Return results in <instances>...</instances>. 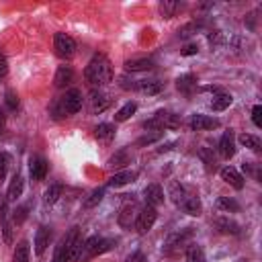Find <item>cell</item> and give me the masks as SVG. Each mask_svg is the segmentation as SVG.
Masks as SVG:
<instances>
[{
  "label": "cell",
  "mask_w": 262,
  "mask_h": 262,
  "mask_svg": "<svg viewBox=\"0 0 262 262\" xmlns=\"http://www.w3.org/2000/svg\"><path fill=\"white\" fill-rule=\"evenodd\" d=\"M84 78L90 86L94 88H100V86H106L111 80H113V66L108 61L106 55L102 53H96L92 55V59L88 61L86 70H84Z\"/></svg>",
  "instance_id": "6da1fadb"
},
{
  "label": "cell",
  "mask_w": 262,
  "mask_h": 262,
  "mask_svg": "<svg viewBox=\"0 0 262 262\" xmlns=\"http://www.w3.org/2000/svg\"><path fill=\"white\" fill-rule=\"evenodd\" d=\"M82 233L80 227H72L55 246L53 262H76L82 252Z\"/></svg>",
  "instance_id": "7a4b0ae2"
},
{
  "label": "cell",
  "mask_w": 262,
  "mask_h": 262,
  "mask_svg": "<svg viewBox=\"0 0 262 262\" xmlns=\"http://www.w3.org/2000/svg\"><path fill=\"white\" fill-rule=\"evenodd\" d=\"M82 100H84V96H82V92L78 90V88H70L53 106H51V111H53V115L55 117H68V115H76L80 108H82Z\"/></svg>",
  "instance_id": "3957f363"
},
{
  "label": "cell",
  "mask_w": 262,
  "mask_h": 262,
  "mask_svg": "<svg viewBox=\"0 0 262 262\" xmlns=\"http://www.w3.org/2000/svg\"><path fill=\"white\" fill-rule=\"evenodd\" d=\"M145 129H151V131H164V129H178L180 127V117L174 115V113H168V111H158L151 119H147L143 123Z\"/></svg>",
  "instance_id": "277c9868"
},
{
  "label": "cell",
  "mask_w": 262,
  "mask_h": 262,
  "mask_svg": "<svg viewBox=\"0 0 262 262\" xmlns=\"http://www.w3.org/2000/svg\"><path fill=\"white\" fill-rule=\"evenodd\" d=\"M111 246H113L111 239H102L100 235H92V237H88L82 244V252H80V258L78 260L80 262H86V260H90V258H94V256L111 250Z\"/></svg>",
  "instance_id": "5b68a950"
},
{
  "label": "cell",
  "mask_w": 262,
  "mask_h": 262,
  "mask_svg": "<svg viewBox=\"0 0 262 262\" xmlns=\"http://www.w3.org/2000/svg\"><path fill=\"white\" fill-rule=\"evenodd\" d=\"M156 219H158V211H156V207H149V205H145L143 209H139V215H137V219H135V229H137V233H147L151 227H154V223H156Z\"/></svg>",
  "instance_id": "8992f818"
},
{
  "label": "cell",
  "mask_w": 262,
  "mask_h": 262,
  "mask_svg": "<svg viewBox=\"0 0 262 262\" xmlns=\"http://www.w3.org/2000/svg\"><path fill=\"white\" fill-rule=\"evenodd\" d=\"M53 47H55V53L59 57H63V59H70L76 53V41L70 35H66V33H55Z\"/></svg>",
  "instance_id": "52a82bcc"
},
{
  "label": "cell",
  "mask_w": 262,
  "mask_h": 262,
  "mask_svg": "<svg viewBox=\"0 0 262 262\" xmlns=\"http://www.w3.org/2000/svg\"><path fill=\"white\" fill-rule=\"evenodd\" d=\"M137 215H139V205H137L133 199H127L125 205L121 207V213H119V225L125 227V229L131 227V225L135 223Z\"/></svg>",
  "instance_id": "ba28073f"
},
{
  "label": "cell",
  "mask_w": 262,
  "mask_h": 262,
  "mask_svg": "<svg viewBox=\"0 0 262 262\" xmlns=\"http://www.w3.org/2000/svg\"><path fill=\"white\" fill-rule=\"evenodd\" d=\"M188 127H190L192 131H209V129H217V127H219V119L196 113V115H192V117L188 119Z\"/></svg>",
  "instance_id": "9c48e42d"
},
{
  "label": "cell",
  "mask_w": 262,
  "mask_h": 262,
  "mask_svg": "<svg viewBox=\"0 0 262 262\" xmlns=\"http://www.w3.org/2000/svg\"><path fill=\"white\" fill-rule=\"evenodd\" d=\"M51 239H53V231H51V227L41 225V227L37 229V233H35V254H37V256H43L45 250L49 248Z\"/></svg>",
  "instance_id": "30bf717a"
},
{
  "label": "cell",
  "mask_w": 262,
  "mask_h": 262,
  "mask_svg": "<svg viewBox=\"0 0 262 262\" xmlns=\"http://www.w3.org/2000/svg\"><path fill=\"white\" fill-rule=\"evenodd\" d=\"M217 151H219V156H221V158H225V160H229V158H233V156H235V137H233V133H231V131H225V133L219 137Z\"/></svg>",
  "instance_id": "8fae6325"
},
{
  "label": "cell",
  "mask_w": 262,
  "mask_h": 262,
  "mask_svg": "<svg viewBox=\"0 0 262 262\" xmlns=\"http://www.w3.org/2000/svg\"><path fill=\"white\" fill-rule=\"evenodd\" d=\"M47 170H49V164H47V160L45 158H41V156H33L31 160H29V172H31V178L33 180H43L45 176H47Z\"/></svg>",
  "instance_id": "7c38bea8"
},
{
  "label": "cell",
  "mask_w": 262,
  "mask_h": 262,
  "mask_svg": "<svg viewBox=\"0 0 262 262\" xmlns=\"http://www.w3.org/2000/svg\"><path fill=\"white\" fill-rule=\"evenodd\" d=\"M143 199H145V205H149V207H160L162 203H164V190H162V186L160 184H147L145 188H143Z\"/></svg>",
  "instance_id": "4fadbf2b"
},
{
  "label": "cell",
  "mask_w": 262,
  "mask_h": 262,
  "mask_svg": "<svg viewBox=\"0 0 262 262\" xmlns=\"http://www.w3.org/2000/svg\"><path fill=\"white\" fill-rule=\"evenodd\" d=\"M219 176H221V180H223V182H227V184H229V186H233L235 190H242V188H244V176H242L235 168L225 166V168H221V170H219Z\"/></svg>",
  "instance_id": "5bb4252c"
},
{
  "label": "cell",
  "mask_w": 262,
  "mask_h": 262,
  "mask_svg": "<svg viewBox=\"0 0 262 262\" xmlns=\"http://www.w3.org/2000/svg\"><path fill=\"white\" fill-rule=\"evenodd\" d=\"M133 90L141 92V94H160L164 90V82L160 80H135L133 84Z\"/></svg>",
  "instance_id": "9a60e30c"
},
{
  "label": "cell",
  "mask_w": 262,
  "mask_h": 262,
  "mask_svg": "<svg viewBox=\"0 0 262 262\" xmlns=\"http://www.w3.org/2000/svg\"><path fill=\"white\" fill-rule=\"evenodd\" d=\"M111 102H113V98H111L108 94L100 92V90H94V92H92V96H90V108H92V113H94V115L104 113V111L111 106Z\"/></svg>",
  "instance_id": "2e32d148"
},
{
  "label": "cell",
  "mask_w": 262,
  "mask_h": 262,
  "mask_svg": "<svg viewBox=\"0 0 262 262\" xmlns=\"http://www.w3.org/2000/svg\"><path fill=\"white\" fill-rule=\"evenodd\" d=\"M154 59L151 57H133V59H127L125 61V70L135 74V72H147V70H154Z\"/></svg>",
  "instance_id": "e0dca14e"
},
{
  "label": "cell",
  "mask_w": 262,
  "mask_h": 262,
  "mask_svg": "<svg viewBox=\"0 0 262 262\" xmlns=\"http://www.w3.org/2000/svg\"><path fill=\"white\" fill-rule=\"evenodd\" d=\"M74 78H76V74H74L72 66H59L57 72H55L53 84H55V88H66V86H70L74 82Z\"/></svg>",
  "instance_id": "ac0fdd59"
},
{
  "label": "cell",
  "mask_w": 262,
  "mask_h": 262,
  "mask_svg": "<svg viewBox=\"0 0 262 262\" xmlns=\"http://www.w3.org/2000/svg\"><path fill=\"white\" fill-rule=\"evenodd\" d=\"M25 190V178L16 172L12 178H10V184H8V190H6V201H16Z\"/></svg>",
  "instance_id": "d6986e66"
},
{
  "label": "cell",
  "mask_w": 262,
  "mask_h": 262,
  "mask_svg": "<svg viewBox=\"0 0 262 262\" xmlns=\"http://www.w3.org/2000/svg\"><path fill=\"white\" fill-rule=\"evenodd\" d=\"M215 227L221 233H227V235H239L242 233V227L233 219H229V217H217L215 219Z\"/></svg>",
  "instance_id": "ffe728a7"
},
{
  "label": "cell",
  "mask_w": 262,
  "mask_h": 262,
  "mask_svg": "<svg viewBox=\"0 0 262 262\" xmlns=\"http://www.w3.org/2000/svg\"><path fill=\"white\" fill-rule=\"evenodd\" d=\"M180 209H182L184 213H188V215L196 217V215H201V211H203V205H201V199H199L194 192H190V194H188V196L182 201Z\"/></svg>",
  "instance_id": "44dd1931"
},
{
  "label": "cell",
  "mask_w": 262,
  "mask_h": 262,
  "mask_svg": "<svg viewBox=\"0 0 262 262\" xmlns=\"http://www.w3.org/2000/svg\"><path fill=\"white\" fill-rule=\"evenodd\" d=\"M12 262H31V246L27 239H20L14 248V254H12Z\"/></svg>",
  "instance_id": "7402d4cb"
},
{
  "label": "cell",
  "mask_w": 262,
  "mask_h": 262,
  "mask_svg": "<svg viewBox=\"0 0 262 262\" xmlns=\"http://www.w3.org/2000/svg\"><path fill=\"white\" fill-rule=\"evenodd\" d=\"M176 86H178L180 92L190 94V92L196 88V76H194V74H182V76H178Z\"/></svg>",
  "instance_id": "603a6c76"
},
{
  "label": "cell",
  "mask_w": 262,
  "mask_h": 262,
  "mask_svg": "<svg viewBox=\"0 0 262 262\" xmlns=\"http://www.w3.org/2000/svg\"><path fill=\"white\" fill-rule=\"evenodd\" d=\"M115 125H111V123H100V125H96V129H94V137L98 139V141H104V143H108L113 137H115Z\"/></svg>",
  "instance_id": "cb8c5ba5"
},
{
  "label": "cell",
  "mask_w": 262,
  "mask_h": 262,
  "mask_svg": "<svg viewBox=\"0 0 262 262\" xmlns=\"http://www.w3.org/2000/svg\"><path fill=\"white\" fill-rule=\"evenodd\" d=\"M133 178H135V172H131V170H123V172H117V174H113V176L108 178L106 186H113V188H117V186L129 184Z\"/></svg>",
  "instance_id": "d4e9b609"
},
{
  "label": "cell",
  "mask_w": 262,
  "mask_h": 262,
  "mask_svg": "<svg viewBox=\"0 0 262 262\" xmlns=\"http://www.w3.org/2000/svg\"><path fill=\"white\" fill-rule=\"evenodd\" d=\"M188 194H190V190H188L186 186H182V184H178V182H172V184H170V199L174 201L176 207H180L182 201H184Z\"/></svg>",
  "instance_id": "484cf974"
},
{
  "label": "cell",
  "mask_w": 262,
  "mask_h": 262,
  "mask_svg": "<svg viewBox=\"0 0 262 262\" xmlns=\"http://www.w3.org/2000/svg\"><path fill=\"white\" fill-rule=\"evenodd\" d=\"M231 102H233V96H231V94H227V92H217V94L213 96V100H211V108L219 113V111H225Z\"/></svg>",
  "instance_id": "4316f807"
},
{
  "label": "cell",
  "mask_w": 262,
  "mask_h": 262,
  "mask_svg": "<svg viewBox=\"0 0 262 262\" xmlns=\"http://www.w3.org/2000/svg\"><path fill=\"white\" fill-rule=\"evenodd\" d=\"M182 6H184V4H180V2L164 0V2H160V12H162L164 18H172V16H176V14L182 10Z\"/></svg>",
  "instance_id": "83f0119b"
},
{
  "label": "cell",
  "mask_w": 262,
  "mask_h": 262,
  "mask_svg": "<svg viewBox=\"0 0 262 262\" xmlns=\"http://www.w3.org/2000/svg\"><path fill=\"white\" fill-rule=\"evenodd\" d=\"M239 143H242L244 147L252 149V151H260V149H262V141H260V137H258V135L242 133V135H239Z\"/></svg>",
  "instance_id": "f1b7e54d"
},
{
  "label": "cell",
  "mask_w": 262,
  "mask_h": 262,
  "mask_svg": "<svg viewBox=\"0 0 262 262\" xmlns=\"http://www.w3.org/2000/svg\"><path fill=\"white\" fill-rule=\"evenodd\" d=\"M217 209L223 211V213H237L239 211V205L231 196H219L217 199Z\"/></svg>",
  "instance_id": "f546056e"
},
{
  "label": "cell",
  "mask_w": 262,
  "mask_h": 262,
  "mask_svg": "<svg viewBox=\"0 0 262 262\" xmlns=\"http://www.w3.org/2000/svg\"><path fill=\"white\" fill-rule=\"evenodd\" d=\"M127 164H131L129 149H121V151H117V154L108 160V166H111V168H123V166H127Z\"/></svg>",
  "instance_id": "4dcf8cb0"
},
{
  "label": "cell",
  "mask_w": 262,
  "mask_h": 262,
  "mask_svg": "<svg viewBox=\"0 0 262 262\" xmlns=\"http://www.w3.org/2000/svg\"><path fill=\"white\" fill-rule=\"evenodd\" d=\"M61 192H63V186H61V184H51V186L45 190V194H43L45 205H53V203H57L59 196H61Z\"/></svg>",
  "instance_id": "1f68e13d"
},
{
  "label": "cell",
  "mask_w": 262,
  "mask_h": 262,
  "mask_svg": "<svg viewBox=\"0 0 262 262\" xmlns=\"http://www.w3.org/2000/svg\"><path fill=\"white\" fill-rule=\"evenodd\" d=\"M186 262H207L203 248L196 246V244H190V246L186 248Z\"/></svg>",
  "instance_id": "d6a6232c"
},
{
  "label": "cell",
  "mask_w": 262,
  "mask_h": 262,
  "mask_svg": "<svg viewBox=\"0 0 262 262\" xmlns=\"http://www.w3.org/2000/svg\"><path fill=\"white\" fill-rule=\"evenodd\" d=\"M135 111H137V104H135V102H125V104L115 113V121H117V123H123V121H127Z\"/></svg>",
  "instance_id": "836d02e7"
},
{
  "label": "cell",
  "mask_w": 262,
  "mask_h": 262,
  "mask_svg": "<svg viewBox=\"0 0 262 262\" xmlns=\"http://www.w3.org/2000/svg\"><path fill=\"white\" fill-rule=\"evenodd\" d=\"M162 137H164V131H151V133L141 135V137L135 141V145H149V143H154V141H158V139H162Z\"/></svg>",
  "instance_id": "e575fe53"
},
{
  "label": "cell",
  "mask_w": 262,
  "mask_h": 262,
  "mask_svg": "<svg viewBox=\"0 0 262 262\" xmlns=\"http://www.w3.org/2000/svg\"><path fill=\"white\" fill-rule=\"evenodd\" d=\"M4 102H6L8 111H16L18 108V94L14 90H6L4 92Z\"/></svg>",
  "instance_id": "d590c367"
},
{
  "label": "cell",
  "mask_w": 262,
  "mask_h": 262,
  "mask_svg": "<svg viewBox=\"0 0 262 262\" xmlns=\"http://www.w3.org/2000/svg\"><path fill=\"white\" fill-rule=\"evenodd\" d=\"M102 196H104V188H98V190H94L86 201H84V207L86 209H90V207H96L100 201H102Z\"/></svg>",
  "instance_id": "8d00e7d4"
},
{
  "label": "cell",
  "mask_w": 262,
  "mask_h": 262,
  "mask_svg": "<svg viewBox=\"0 0 262 262\" xmlns=\"http://www.w3.org/2000/svg\"><path fill=\"white\" fill-rule=\"evenodd\" d=\"M199 158L207 164V168H215V156H213V151L209 147H201L199 149Z\"/></svg>",
  "instance_id": "74e56055"
},
{
  "label": "cell",
  "mask_w": 262,
  "mask_h": 262,
  "mask_svg": "<svg viewBox=\"0 0 262 262\" xmlns=\"http://www.w3.org/2000/svg\"><path fill=\"white\" fill-rule=\"evenodd\" d=\"M8 166H10V156H8L6 151H0V182L6 178Z\"/></svg>",
  "instance_id": "f35d334b"
},
{
  "label": "cell",
  "mask_w": 262,
  "mask_h": 262,
  "mask_svg": "<svg viewBox=\"0 0 262 262\" xmlns=\"http://www.w3.org/2000/svg\"><path fill=\"white\" fill-rule=\"evenodd\" d=\"M2 237L4 244H12V221L8 219H2Z\"/></svg>",
  "instance_id": "ab89813d"
},
{
  "label": "cell",
  "mask_w": 262,
  "mask_h": 262,
  "mask_svg": "<svg viewBox=\"0 0 262 262\" xmlns=\"http://www.w3.org/2000/svg\"><path fill=\"white\" fill-rule=\"evenodd\" d=\"M244 172H246V174H252V176H254L258 182H260V178H262V176H260V170H258V164L244 162Z\"/></svg>",
  "instance_id": "60d3db41"
},
{
  "label": "cell",
  "mask_w": 262,
  "mask_h": 262,
  "mask_svg": "<svg viewBox=\"0 0 262 262\" xmlns=\"http://www.w3.org/2000/svg\"><path fill=\"white\" fill-rule=\"evenodd\" d=\"M252 123L256 127H262V106L260 104H254V108H252Z\"/></svg>",
  "instance_id": "b9f144b4"
},
{
  "label": "cell",
  "mask_w": 262,
  "mask_h": 262,
  "mask_svg": "<svg viewBox=\"0 0 262 262\" xmlns=\"http://www.w3.org/2000/svg\"><path fill=\"white\" fill-rule=\"evenodd\" d=\"M27 219V207H18L16 211H14V215H12V223H23Z\"/></svg>",
  "instance_id": "7bdbcfd3"
},
{
  "label": "cell",
  "mask_w": 262,
  "mask_h": 262,
  "mask_svg": "<svg viewBox=\"0 0 262 262\" xmlns=\"http://www.w3.org/2000/svg\"><path fill=\"white\" fill-rule=\"evenodd\" d=\"M125 262H147V258H145V254L143 252H133V254H129L127 256V260Z\"/></svg>",
  "instance_id": "ee69618b"
},
{
  "label": "cell",
  "mask_w": 262,
  "mask_h": 262,
  "mask_svg": "<svg viewBox=\"0 0 262 262\" xmlns=\"http://www.w3.org/2000/svg\"><path fill=\"white\" fill-rule=\"evenodd\" d=\"M6 72H8V59H6V55L0 51V78H4Z\"/></svg>",
  "instance_id": "f6af8a7d"
},
{
  "label": "cell",
  "mask_w": 262,
  "mask_h": 262,
  "mask_svg": "<svg viewBox=\"0 0 262 262\" xmlns=\"http://www.w3.org/2000/svg\"><path fill=\"white\" fill-rule=\"evenodd\" d=\"M199 51V47L196 45H186L184 49H182V55H194Z\"/></svg>",
  "instance_id": "bcb514c9"
},
{
  "label": "cell",
  "mask_w": 262,
  "mask_h": 262,
  "mask_svg": "<svg viewBox=\"0 0 262 262\" xmlns=\"http://www.w3.org/2000/svg\"><path fill=\"white\" fill-rule=\"evenodd\" d=\"M237 262H248V260H246V258H242V260H237Z\"/></svg>",
  "instance_id": "7dc6e473"
}]
</instances>
